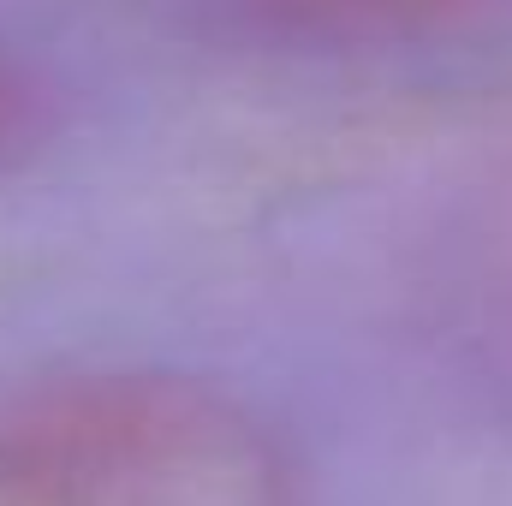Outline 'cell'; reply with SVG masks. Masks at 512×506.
<instances>
[{
	"mask_svg": "<svg viewBox=\"0 0 512 506\" xmlns=\"http://www.w3.org/2000/svg\"><path fill=\"white\" fill-rule=\"evenodd\" d=\"M0 506H322L298 447L185 376H72L0 405Z\"/></svg>",
	"mask_w": 512,
	"mask_h": 506,
	"instance_id": "1",
	"label": "cell"
},
{
	"mask_svg": "<svg viewBox=\"0 0 512 506\" xmlns=\"http://www.w3.org/2000/svg\"><path fill=\"white\" fill-rule=\"evenodd\" d=\"M239 12L274 18V24H310V30H435L471 18L483 0H227Z\"/></svg>",
	"mask_w": 512,
	"mask_h": 506,
	"instance_id": "2",
	"label": "cell"
},
{
	"mask_svg": "<svg viewBox=\"0 0 512 506\" xmlns=\"http://www.w3.org/2000/svg\"><path fill=\"white\" fill-rule=\"evenodd\" d=\"M30 126H36L30 90H24V78L0 60V167H12V161H18V149L30 143Z\"/></svg>",
	"mask_w": 512,
	"mask_h": 506,
	"instance_id": "3",
	"label": "cell"
}]
</instances>
